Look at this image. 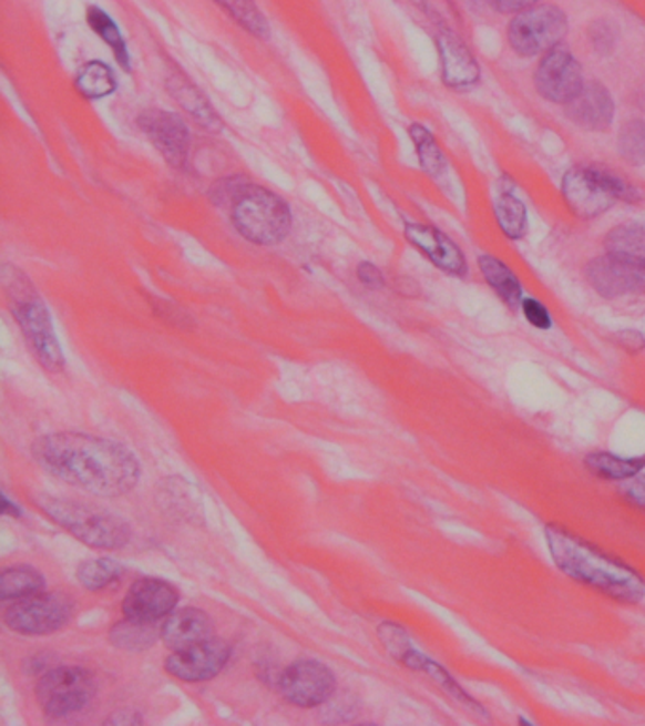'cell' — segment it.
<instances>
[{
	"label": "cell",
	"mask_w": 645,
	"mask_h": 726,
	"mask_svg": "<svg viewBox=\"0 0 645 726\" xmlns=\"http://www.w3.org/2000/svg\"><path fill=\"white\" fill-rule=\"evenodd\" d=\"M74 611L72 602L63 592L40 591L25 599L13 600L4 610L8 628L25 636H45L69 624Z\"/></svg>",
	"instance_id": "ba28073f"
},
{
	"label": "cell",
	"mask_w": 645,
	"mask_h": 726,
	"mask_svg": "<svg viewBox=\"0 0 645 726\" xmlns=\"http://www.w3.org/2000/svg\"><path fill=\"white\" fill-rule=\"evenodd\" d=\"M569 32V20L561 8L534 7L519 12L508 29L511 48L523 58L553 50Z\"/></svg>",
	"instance_id": "9c48e42d"
},
{
	"label": "cell",
	"mask_w": 645,
	"mask_h": 726,
	"mask_svg": "<svg viewBox=\"0 0 645 726\" xmlns=\"http://www.w3.org/2000/svg\"><path fill=\"white\" fill-rule=\"evenodd\" d=\"M155 637L157 632L154 623H139L127 617L114 624L110 631V643L117 650L131 651V653L149 650L150 645H154Z\"/></svg>",
	"instance_id": "d4e9b609"
},
{
	"label": "cell",
	"mask_w": 645,
	"mask_h": 726,
	"mask_svg": "<svg viewBox=\"0 0 645 726\" xmlns=\"http://www.w3.org/2000/svg\"><path fill=\"white\" fill-rule=\"evenodd\" d=\"M34 505L50 521L65 528L69 534L93 549L117 551L131 541L130 524L99 505L74 502L69 498H55L50 494L34 495Z\"/></svg>",
	"instance_id": "5b68a950"
},
{
	"label": "cell",
	"mask_w": 645,
	"mask_h": 726,
	"mask_svg": "<svg viewBox=\"0 0 645 726\" xmlns=\"http://www.w3.org/2000/svg\"><path fill=\"white\" fill-rule=\"evenodd\" d=\"M78 93L88 101H99L116 91L117 82L114 72L103 61H88L78 69L74 78Z\"/></svg>",
	"instance_id": "7402d4cb"
},
{
	"label": "cell",
	"mask_w": 645,
	"mask_h": 726,
	"mask_svg": "<svg viewBox=\"0 0 645 726\" xmlns=\"http://www.w3.org/2000/svg\"><path fill=\"white\" fill-rule=\"evenodd\" d=\"M33 457L50 476L103 498H117L141 481V462L112 439L61 431L37 439Z\"/></svg>",
	"instance_id": "6da1fadb"
},
{
	"label": "cell",
	"mask_w": 645,
	"mask_h": 726,
	"mask_svg": "<svg viewBox=\"0 0 645 726\" xmlns=\"http://www.w3.org/2000/svg\"><path fill=\"white\" fill-rule=\"evenodd\" d=\"M213 634V621L205 611L195 610V607H186V610L171 613L160 632L163 643L171 651L186 650L195 643L211 640Z\"/></svg>",
	"instance_id": "ac0fdd59"
},
{
	"label": "cell",
	"mask_w": 645,
	"mask_h": 726,
	"mask_svg": "<svg viewBox=\"0 0 645 726\" xmlns=\"http://www.w3.org/2000/svg\"><path fill=\"white\" fill-rule=\"evenodd\" d=\"M545 538L556 566L569 577L626 604H636L644 599V581L631 567L623 566L562 528L547 526Z\"/></svg>",
	"instance_id": "3957f363"
},
{
	"label": "cell",
	"mask_w": 645,
	"mask_h": 726,
	"mask_svg": "<svg viewBox=\"0 0 645 726\" xmlns=\"http://www.w3.org/2000/svg\"><path fill=\"white\" fill-rule=\"evenodd\" d=\"M211 200L227 211L240 237L254 245H278L290 233V205L277 193L245 181L243 176L219 181L211 190Z\"/></svg>",
	"instance_id": "7a4b0ae2"
},
{
	"label": "cell",
	"mask_w": 645,
	"mask_h": 726,
	"mask_svg": "<svg viewBox=\"0 0 645 726\" xmlns=\"http://www.w3.org/2000/svg\"><path fill=\"white\" fill-rule=\"evenodd\" d=\"M534 85L551 103L569 104L585 84L577 59L566 50H551L536 69Z\"/></svg>",
	"instance_id": "5bb4252c"
},
{
	"label": "cell",
	"mask_w": 645,
	"mask_h": 726,
	"mask_svg": "<svg viewBox=\"0 0 645 726\" xmlns=\"http://www.w3.org/2000/svg\"><path fill=\"white\" fill-rule=\"evenodd\" d=\"M479 269L483 273L487 284L510 305L511 309L523 305V286L508 265L500 262L498 257L481 256Z\"/></svg>",
	"instance_id": "44dd1931"
},
{
	"label": "cell",
	"mask_w": 645,
	"mask_h": 726,
	"mask_svg": "<svg viewBox=\"0 0 645 726\" xmlns=\"http://www.w3.org/2000/svg\"><path fill=\"white\" fill-rule=\"evenodd\" d=\"M406 238L417 250L422 252L436 267L446 270L447 275H452V277L468 275L464 252L460 250L446 233L439 232L432 225L407 224Z\"/></svg>",
	"instance_id": "2e32d148"
},
{
	"label": "cell",
	"mask_w": 645,
	"mask_h": 726,
	"mask_svg": "<svg viewBox=\"0 0 645 726\" xmlns=\"http://www.w3.org/2000/svg\"><path fill=\"white\" fill-rule=\"evenodd\" d=\"M45 581L39 570L31 566L8 567L0 575V599L20 600L37 592L44 591Z\"/></svg>",
	"instance_id": "603a6c76"
},
{
	"label": "cell",
	"mask_w": 645,
	"mask_h": 726,
	"mask_svg": "<svg viewBox=\"0 0 645 726\" xmlns=\"http://www.w3.org/2000/svg\"><path fill=\"white\" fill-rule=\"evenodd\" d=\"M585 462L593 473L612 479V481L633 479L645 468V457L620 458L613 457L610 452H593V454H588Z\"/></svg>",
	"instance_id": "4316f807"
},
{
	"label": "cell",
	"mask_w": 645,
	"mask_h": 726,
	"mask_svg": "<svg viewBox=\"0 0 645 726\" xmlns=\"http://www.w3.org/2000/svg\"><path fill=\"white\" fill-rule=\"evenodd\" d=\"M229 656L232 647L222 640L211 637L186 650L173 651V655L165 658V672L181 682H208L226 668Z\"/></svg>",
	"instance_id": "4fadbf2b"
},
{
	"label": "cell",
	"mask_w": 645,
	"mask_h": 726,
	"mask_svg": "<svg viewBox=\"0 0 645 726\" xmlns=\"http://www.w3.org/2000/svg\"><path fill=\"white\" fill-rule=\"evenodd\" d=\"M566 116L577 127L604 131L612 125L615 103L604 85L591 82L583 85L580 93L566 104Z\"/></svg>",
	"instance_id": "e0dca14e"
},
{
	"label": "cell",
	"mask_w": 645,
	"mask_h": 726,
	"mask_svg": "<svg viewBox=\"0 0 645 726\" xmlns=\"http://www.w3.org/2000/svg\"><path fill=\"white\" fill-rule=\"evenodd\" d=\"M606 250L645 259V225L623 224L607 233Z\"/></svg>",
	"instance_id": "f546056e"
},
{
	"label": "cell",
	"mask_w": 645,
	"mask_h": 726,
	"mask_svg": "<svg viewBox=\"0 0 645 726\" xmlns=\"http://www.w3.org/2000/svg\"><path fill=\"white\" fill-rule=\"evenodd\" d=\"M219 7L224 8L233 20L240 27H245L256 39H269V23L265 21L264 13L252 0H216Z\"/></svg>",
	"instance_id": "4dcf8cb0"
},
{
	"label": "cell",
	"mask_w": 645,
	"mask_h": 726,
	"mask_svg": "<svg viewBox=\"0 0 645 726\" xmlns=\"http://www.w3.org/2000/svg\"><path fill=\"white\" fill-rule=\"evenodd\" d=\"M494 214H496L498 225L503 235L513 241L523 238L529 232V214L523 201L516 200L511 193H502L494 201Z\"/></svg>",
	"instance_id": "484cf974"
},
{
	"label": "cell",
	"mask_w": 645,
	"mask_h": 726,
	"mask_svg": "<svg viewBox=\"0 0 645 726\" xmlns=\"http://www.w3.org/2000/svg\"><path fill=\"white\" fill-rule=\"evenodd\" d=\"M98 695L93 675L78 666H59L40 677L37 701L42 712L55 719L82 714Z\"/></svg>",
	"instance_id": "52a82bcc"
},
{
	"label": "cell",
	"mask_w": 645,
	"mask_h": 726,
	"mask_svg": "<svg viewBox=\"0 0 645 726\" xmlns=\"http://www.w3.org/2000/svg\"><path fill=\"white\" fill-rule=\"evenodd\" d=\"M585 277L594 292L606 299L642 294L645 292V259L607 252L606 256L588 262Z\"/></svg>",
	"instance_id": "30bf717a"
},
{
	"label": "cell",
	"mask_w": 645,
	"mask_h": 726,
	"mask_svg": "<svg viewBox=\"0 0 645 726\" xmlns=\"http://www.w3.org/2000/svg\"><path fill=\"white\" fill-rule=\"evenodd\" d=\"M88 25L98 32L99 39L110 45V50L114 53V58L123 71L131 72L130 50H127V44H125V39L122 37L120 27L116 25V21L112 20L109 13L101 8L91 7L88 10Z\"/></svg>",
	"instance_id": "cb8c5ba5"
},
{
	"label": "cell",
	"mask_w": 645,
	"mask_h": 726,
	"mask_svg": "<svg viewBox=\"0 0 645 726\" xmlns=\"http://www.w3.org/2000/svg\"><path fill=\"white\" fill-rule=\"evenodd\" d=\"M526 320L538 329H549L553 326V318L549 315V310L543 307L542 303L532 299V297H526L523 299V305H521Z\"/></svg>",
	"instance_id": "836d02e7"
},
{
	"label": "cell",
	"mask_w": 645,
	"mask_h": 726,
	"mask_svg": "<svg viewBox=\"0 0 645 726\" xmlns=\"http://www.w3.org/2000/svg\"><path fill=\"white\" fill-rule=\"evenodd\" d=\"M136 125L149 136V141L171 167H187L192 133L178 114L162 109L144 110L141 116L136 117Z\"/></svg>",
	"instance_id": "7c38bea8"
},
{
	"label": "cell",
	"mask_w": 645,
	"mask_h": 726,
	"mask_svg": "<svg viewBox=\"0 0 645 726\" xmlns=\"http://www.w3.org/2000/svg\"><path fill=\"white\" fill-rule=\"evenodd\" d=\"M356 277L360 280L364 286H368L371 289H381L387 286V280H385V275L382 270L377 267V265L369 264V262H361L356 269Z\"/></svg>",
	"instance_id": "e575fe53"
},
{
	"label": "cell",
	"mask_w": 645,
	"mask_h": 726,
	"mask_svg": "<svg viewBox=\"0 0 645 726\" xmlns=\"http://www.w3.org/2000/svg\"><path fill=\"white\" fill-rule=\"evenodd\" d=\"M631 195V186L604 168L575 167L562 181V197L580 218H596Z\"/></svg>",
	"instance_id": "8992f818"
},
{
	"label": "cell",
	"mask_w": 645,
	"mask_h": 726,
	"mask_svg": "<svg viewBox=\"0 0 645 726\" xmlns=\"http://www.w3.org/2000/svg\"><path fill=\"white\" fill-rule=\"evenodd\" d=\"M588 37H591V44L594 45L596 52L610 53L617 44V29L606 20L596 21L588 29Z\"/></svg>",
	"instance_id": "d6a6232c"
},
{
	"label": "cell",
	"mask_w": 645,
	"mask_h": 726,
	"mask_svg": "<svg viewBox=\"0 0 645 726\" xmlns=\"http://www.w3.org/2000/svg\"><path fill=\"white\" fill-rule=\"evenodd\" d=\"M178 604V591L162 579L144 577L131 585L123 600V617L139 623H155L167 618Z\"/></svg>",
	"instance_id": "9a60e30c"
},
{
	"label": "cell",
	"mask_w": 645,
	"mask_h": 726,
	"mask_svg": "<svg viewBox=\"0 0 645 726\" xmlns=\"http://www.w3.org/2000/svg\"><path fill=\"white\" fill-rule=\"evenodd\" d=\"M165 84H167L168 95L173 96L176 103L181 104L182 109L199 123V127L205 129L208 133H219L224 129V122L218 116V112L214 110L213 103L190 78L184 74H171Z\"/></svg>",
	"instance_id": "d6986e66"
},
{
	"label": "cell",
	"mask_w": 645,
	"mask_h": 726,
	"mask_svg": "<svg viewBox=\"0 0 645 726\" xmlns=\"http://www.w3.org/2000/svg\"><path fill=\"white\" fill-rule=\"evenodd\" d=\"M626 498L631 502L638 503L639 508H645V476L639 477L626 489Z\"/></svg>",
	"instance_id": "8d00e7d4"
},
{
	"label": "cell",
	"mask_w": 645,
	"mask_h": 726,
	"mask_svg": "<svg viewBox=\"0 0 645 726\" xmlns=\"http://www.w3.org/2000/svg\"><path fill=\"white\" fill-rule=\"evenodd\" d=\"M123 567L116 560L95 559L85 560L76 570V577L80 585L88 591H103L106 586L116 583L122 577Z\"/></svg>",
	"instance_id": "f1b7e54d"
},
{
	"label": "cell",
	"mask_w": 645,
	"mask_h": 726,
	"mask_svg": "<svg viewBox=\"0 0 645 726\" xmlns=\"http://www.w3.org/2000/svg\"><path fill=\"white\" fill-rule=\"evenodd\" d=\"M2 286L8 307L12 310L27 345L33 350L34 358L45 371L61 374L65 369V356L55 337L52 316L48 313L42 297L37 294L33 283L25 277V273L12 265H4Z\"/></svg>",
	"instance_id": "277c9868"
},
{
	"label": "cell",
	"mask_w": 645,
	"mask_h": 726,
	"mask_svg": "<svg viewBox=\"0 0 645 726\" xmlns=\"http://www.w3.org/2000/svg\"><path fill=\"white\" fill-rule=\"evenodd\" d=\"M617 149L626 163L631 165H645V122L633 120L625 123L620 131Z\"/></svg>",
	"instance_id": "1f68e13d"
},
{
	"label": "cell",
	"mask_w": 645,
	"mask_h": 726,
	"mask_svg": "<svg viewBox=\"0 0 645 726\" xmlns=\"http://www.w3.org/2000/svg\"><path fill=\"white\" fill-rule=\"evenodd\" d=\"M538 2L540 0H494V7L502 13L524 12L536 7Z\"/></svg>",
	"instance_id": "d590c367"
},
{
	"label": "cell",
	"mask_w": 645,
	"mask_h": 726,
	"mask_svg": "<svg viewBox=\"0 0 645 726\" xmlns=\"http://www.w3.org/2000/svg\"><path fill=\"white\" fill-rule=\"evenodd\" d=\"M278 691L291 706L317 707L336 695L337 679L326 664L297 661L278 677Z\"/></svg>",
	"instance_id": "8fae6325"
},
{
	"label": "cell",
	"mask_w": 645,
	"mask_h": 726,
	"mask_svg": "<svg viewBox=\"0 0 645 726\" xmlns=\"http://www.w3.org/2000/svg\"><path fill=\"white\" fill-rule=\"evenodd\" d=\"M438 44L443 82L454 90H465L470 85L478 84L481 71L478 61L468 52V48L449 34H443Z\"/></svg>",
	"instance_id": "ffe728a7"
},
{
	"label": "cell",
	"mask_w": 645,
	"mask_h": 726,
	"mask_svg": "<svg viewBox=\"0 0 645 726\" xmlns=\"http://www.w3.org/2000/svg\"><path fill=\"white\" fill-rule=\"evenodd\" d=\"M409 135L413 141L414 150H417V157H419L420 167L424 173L430 174L433 178H438L441 174L446 173L447 160L438 142L433 139L432 133L427 127H422L419 123H413L409 127Z\"/></svg>",
	"instance_id": "83f0119b"
},
{
	"label": "cell",
	"mask_w": 645,
	"mask_h": 726,
	"mask_svg": "<svg viewBox=\"0 0 645 726\" xmlns=\"http://www.w3.org/2000/svg\"><path fill=\"white\" fill-rule=\"evenodd\" d=\"M13 513V517H20V509L13 508L8 498H4V514ZM12 517V514H10Z\"/></svg>",
	"instance_id": "f35d334b"
},
{
	"label": "cell",
	"mask_w": 645,
	"mask_h": 726,
	"mask_svg": "<svg viewBox=\"0 0 645 726\" xmlns=\"http://www.w3.org/2000/svg\"><path fill=\"white\" fill-rule=\"evenodd\" d=\"M127 714L130 712H117L116 715L110 717L109 723H112V725H136V723H143V719L139 715L133 714L130 717Z\"/></svg>",
	"instance_id": "74e56055"
}]
</instances>
